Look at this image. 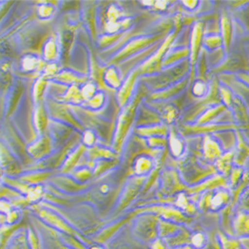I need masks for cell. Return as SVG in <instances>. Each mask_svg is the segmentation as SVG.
Here are the masks:
<instances>
[{
	"mask_svg": "<svg viewBox=\"0 0 249 249\" xmlns=\"http://www.w3.org/2000/svg\"><path fill=\"white\" fill-rule=\"evenodd\" d=\"M238 231L240 234H248L249 233V215H241L238 219Z\"/></svg>",
	"mask_w": 249,
	"mask_h": 249,
	"instance_id": "1",
	"label": "cell"
},
{
	"mask_svg": "<svg viewBox=\"0 0 249 249\" xmlns=\"http://www.w3.org/2000/svg\"><path fill=\"white\" fill-rule=\"evenodd\" d=\"M204 242V238L201 234H196L193 237V243L196 247H201Z\"/></svg>",
	"mask_w": 249,
	"mask_h": 249,
	"instance_id": "2",
	"label": "cell"
},
{
	"mask_svg": "<svg viewBox=\"0 0 249 249\" xmlns=\"http://www.w3.org/2000/svg\"><path fill=\"white\" fill-rule=\"evenodd\" d=\"M245 79H246V82H247V83H249V75H247V74H246Z\"/></svg>",
	"mask_w": 249,
	"mask_h": 249,
	"instance_id": "4",
	"label": "cell"
},
{
	"mask_svg": "<svg viewBox=\"0 0 249 249\" xmlns=\"http://www.w3.org/2000/svg\"><path fill=\"white\" fill-rule=\"evenodd\" d=\"M103 192H104V193L107 192V186H106V185L104 186V188H102V193H103Z\"/></svg>",
	"mask_w": 249,
	"mask_h": 249,
	"instance_id": "3",
	"label": "cell"
}]
</instances>
